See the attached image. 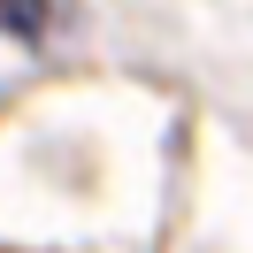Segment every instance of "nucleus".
Masks as SVG:
<instances>
[{
	"label": "nucleus",
	"mask_w": 253,
	"mask_h": 253,
	"mask_svg": "<svg viewBox=\"0 0 253 253\" xmlns=\"http://www.w3.org/2000/svg\"><path fill=\"white\" fill-rule=\"evenodd\" d=\"M77 23V0H0V31L8 39H54V31H69Z\"/></svg>",
	"instance_id": "1"
}]
</instances>
